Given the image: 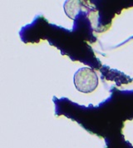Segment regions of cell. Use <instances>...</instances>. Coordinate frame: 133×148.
Segmentation results:
<instances>
[{
	"mask_svg": "<svg viewBox=\"0 0 133 148\" xmlns=\"http://www.w3.org/2000/svg\"><path fill=\"white\" fill-rule=\"evenodd\" d=\"M63 8H64V12L66 14V16L69 18L75 20L81 12L82 3L77 0L66 1L63 5Z\"/></svg>",
	"mask_w": 133,
	"mask_h": 148,
	"instance_id": "cell-2",
	"label": "cell"
},
{
	"mask_svg": "<svg viewBox=\"0 0 133 148\" xmlns=\"http://www.w3.org/2000/svg\"><path fill=\"white\" fill-rule=\"evenodd\" d=\"M73 82L77 91L83 93H89L97 87L98 77L92 68L82 67L74 74Z\"/></svg>",
	"mask_w": 133,
	"mask_h": 148,
	"instance_id": "cell-1",
	"label": "cell"
}]
</instances>
